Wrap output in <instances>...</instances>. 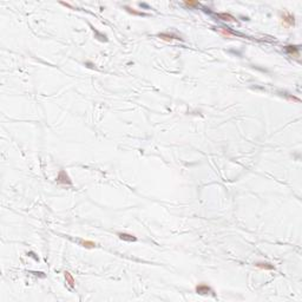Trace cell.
I'll list each match as a JSON object with an SVG mask.
<instances>
[{
  "mask_svg": "<svg viewBox=\"0 0 302 302\" xmlns=\"http://www.w3.org/2000/svg\"><path fill=\"white\" fill-rule=\"evenodd\" d=\"M281 22H282V26L286 27V28L294 26V24H295L294 15H291V14L288 13V12H284V13L282 14V17H281Z\"/></svg>",
  "mask_w": 302,
  "mask_h": 302,
  "instance_id": "1",
  "label": "cell"
},
{
  "mask_svg": "<svg viewBox=\"0 0 302 302\" xmlns=\"http://www.w3.org/2000/svg\"><path fill=\"white\" fill-rule=\"evenodd\" d=\"M57 182L60 183V184H64V185H71L72 184V180L70 179L69 175L66 173V171L64 170H60L58 176H57Z\"/></svg>",
  "mask_w": 302,
  "mask_h": 302,
  "instance_id": "2",
  "label": "cell"
},
{
  "mask_svg": "<svg viewBox=\"0 0 302 302\" xmlns=\"http://www.w3.org/2000/svg\"><path fill=\"white\" fill-rule=\"evenodd\" d=\"M196 291H197L198 294H202V295H204V294H209V293H213L211 288H210L208 284H204V283L198 284V286L196 287Z\"/></svg>",
  "mask_w": 302,
  "mask_h": 302,
  "instance_id": "3",
  "label": "cell"
},
{
  "mask_svg": "<svg viewBox=\"0 0 302 302\" xmlns=\"http://www.w3.org/2000/svg\"><path fill=\"white\" fill-rule=\"evenodd\" d=\"M119 238L123 239V241H128V242H135L136 241V237L133 235H130V234H125V232H119L118 234Z\"/></svg>",
  "mask_w": 302,
  "mask_h": 302,
  "instance_id": "4",
  "label": "cell"
},
{
  "mask_svg": "<svg viewBox=\"0 0 302 302\" xmlns=\"http://www.w3.org/2000/svg\"><path fill=\"white\" fill-rule=\"evenodd\" d=\"M65 280H66V283H67L70 287H74L76 280H74V277L72 276V274L69 273V271H65Z\"/></svg>",
  "mask_w": 302,
  "mask_h": 302,
  "instance_id": "5",
  "label": "cell"
},
{
  "mask_svg": "<svg viewBox=\"0 0 302 302\" xmlns=\"http://www.w3.org/2000/svg\"><path fill=\"white\" fill-rule=\"evenodd\" d=\"M286 51H287L289 54H293L294 57H298V47H297V46L288 45V46L286 47Z\"/></svg>",
  "mask_w": 302,
  "mask_h": 302,
  "instance_id": "6",
  "label": "cell"
},
{
  "mask_svg": "<svg viewBox=\"0 0 302 302\" xmlns=\"http://www.w3.org/2000/svg\"><path fill=\"white\" fill-rule=\"evenodd\" d=\"M255 265L257 268H260V269H265V270H273L274 269V265H271L269 263H264V262H258Z\"/></svg>",
  "mask_w": 302,
  "mask_h": 302,
  "instance_id": "7",
  "label": "cell"
},
{
  "mask_svg": "<svg viewBox=\"0 0 302 302\" xmlns=\"http://www.w3.org/2000/svg\"><path fill=\"white\" fill-rule=\"evenodd\" d=\"M218 32H220L224 38H231V37H232V33H231L230 31H228V29L224 28V27H218Z\"/></svg>",
  "mask_w": 302,
  "mask_h": 302,
  "instance_id": "8",
  "label": "cell"
},
{
  "mask_svg": "<svg viewBox=\"0 0 302 302\" xmlns=\"http://www.w3.org/2000/svg\"><path fill=\"white\" fill-rule=\"evenodd\" d=\"M158 37H159L161 39L165 40V41H171L172 39H179V38H177V37H175V36H172V34H168V33H161Z\"/></svg>",
  "mask_w": 302,
  "mask_h": 302,
  "instance_id": "9",
  "label": "cell"
},
{
  "mask_svg": "<svg viewBox=\"0 0 302 302\" xmlns=\"http://www.w3.org/2000/svg\"><path fill=\"white\" fill-rule=\"evenodd\" d=\"M218 17H220L221 19L225 20V21H235V18H234L231 14H229V13H220Z\"/></svg>",
  "mask_w": 302,
  "mask_h": 302,
  "instance_id": "10",
  "label": "cell"
},
{
  "mask_svg": "<svg viewBox=\"0 0 302 302\" xmlns=\"http://www.w3.org/2000/svg\"><path fill=\"white\" fill-rule=\"evenodd\" d=\"M80 244L85 248H95L96 247V243L92 242V241H81Z\"/></svg>",
  "mask_w": 302,
  "mask_h": 302,
  "instance_id": "11",
  "label": "cell"
},
{
  "mask_svg": "<svg viewBox=\"0 0 302 302\" xmlns=\"http://www.w3.org/2000/svg\"><path fill=\"white\" fill-rule=\"evenodd\" d=\"M184 5L188 7H196V6H198V3L197 1H185Z\"/></svg>",
  "mask_w": 302,
  "mask_h": 302,
  "instance_id": "12",
  "label": "cell"
},
{
  "mask_svg": "<svg viewBox=\"0 0 302 302\" xmlns=\"http://www.w3.org/2000/svg\"><path fill=\"white\" fill-rule=\"evenodd\" d=\"M130 13H133V14H137V15H144V13H140V12H136V11H133L135 8H130V7H125Z\"/></svg>",
  "mask_w": 302,
  "mask_h": 302,
  "instance_id": "13",
  "label": "cell"
}]
</instances>
